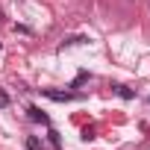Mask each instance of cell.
I'll return each mask as SVG.
<instances>
[{
	"instance_id": "obj_1",
	"label": "cell",
	"mask_w": 150,
	"mask_h": 150,
	"mask_svg": "<svg viewBox=\"0 0 150 150\" xmlns=\"http://www.w3.org/2000/svg\"><path fill=\"white\" fill-rule=\"evenodd\" d=\"M47 97H50V100H74L71 91H47Z\"/></svg>"
},
{
	"instance_id": "obj_3",
	"label": "cell",
	"mask_w": 150,
	"mask_h": 150,
	"mask_svg": "<svg viewBox=\"0 0 150 150\" xmlns=\"http://www.w3.org/2000/svg\"><path fill=\"white\" fill-rule=\"evenodd\" d=\"M118 94H121V97H132V91H129V88H124V86H118Z\"/></svg>"
},
{
	"instance_id": "obj_2",
	"label": "cell",
	"mask_w": 150,
	"mask_h": 150,
	"mask_svg": "<svg viewBox=\"0 0 150 150\" xmlns=\"http://www.w3.org/2000/svg\"><path fill=\"white\" fill-rule=\"evenodd\" d=\"M30 118H33V121H41V124H47V115H44V112H38V109H30Z\"/></svg>"
}]
</instances>
